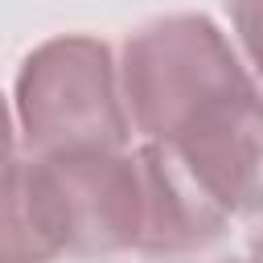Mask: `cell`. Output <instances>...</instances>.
<instances>
[{"instance_id": "obj_8", "label": "cell", "mask_w": 263, "mask_h": 263, "mask_svg": "<svg viewBox=\"0 0 263 263\" xmlns=\"http://www.w3.org/2000/svg\"><path fill=\"white\" fill-rule=\"evenodd\" d=\"M16 148H21V132H16V111L12 103L0 95V173L16 160Z\"/></svg>"}, {"instance_id": "obj_1", "label": "cell", "mask_w": 263, "mask_h": 263, "mask_svg": "<svg viewBox=\"0 0 263 263\" xmlns=\"http://www.w3.org/2000/svg\"><path fill=\"white\" fill-rule=\"evenodd\" d=\"M119 86L132 132L148 144H173L263 90L234 37L205 12H168L132 29L119 49Z\"/></svg>"}, {"instance_id": "obj_4", "label": "cell", "mask_w": 263, "mask_h": 263, "mask_svg": "<svg viewBox=\"0 0 263 263\" xmlns=\"http://www.w3.org/2000/svg\"><path fill=\"white\" fill-rule=\"evenodd\" d=\"M160 148L173 152L189 181L230 222L263 214V90L230 103L201 127Z\"/></svg>"}, {"instance_id": "obj_6", "label": "cell", "mask_w": 263, "mask_h": 263, "mask_svg": "<svg viewBox=\"0 0 263 263\" xmlns=\"http://www.w3.org/2000/svg\"><path fill=\"white\" fill-rule=\"evenodd\" d=\"M53 259H62V251L45 230L29 181V160L16 156L0 173V263H53Z\"/></svg>"}, {"instance_id": "obj_9", "label": "cell", "mask_w": 263, "mask_h": 263, "mask_svg": "<svg viewBox=\"0 0 263 263\" xmlns=\"http://www.w3.org/2000/svg\"><path fill=\"white\" fill-rule=\"evenodd\" d=\"M251 259L255 263H263V226L255 230V238H251Z\"/></svg>"}, {"instance_id": "obj_3", "label": "cell", "mask_w": 263, "mask_h": 263, "mask_svg": "<svg viewBox=\"0 0 263 263\" xmlns=\"http://www.w3.org/2000/svg\"><path fill=\"white\" fill-rule=\"evenodd\" d=\"M25 160L45 230L62 255L107 259L140 251L144 173L136 148H78Z\"/></svg>"}, {"instance_id": "obj_7", "label": "cell", "mask_w": 263, "mask_h": 263, "mask_svg": "<svg viewBox=\"0 0 263 263\" xmlns=\"http://www.w3.org/2000/svg\"><path fill=\"white\" fill-rule=\"evenodd\" d=\"M226 12H230V37L247 70L263 86V0H226Z\"/></svg>"}, {"instance_id": "obj_10", "label": "cell", "mask_w": 263, "mask_h": 263, "mask_svg": "<svg viewBox=\"0 0 263 263\" xmlns=\"http://www.w3.org/2000/svg\"><path fill=\"white\" fill-rule=\"evenodd\" d=\"M230 263H255V259H251V255H247V259H230Z\"/></svg>"}, {"instance_id": "obj_2", "label": "cell", "mask_w": 263, "mask_h": 263, "mask_svg": "<svg viewBox=\"0 0 263 263\" xmlns=\"http://www.w3.org/2000/svg\"><path fill=\"white\" fill-rule=\"evenodd\" d=\"M16 132L29 156L78 148H127L132 119L119 58L90 33H62L25 53L12 86Z\"/></svg>"}, {"instance_id": "obj_5", "label": "cell", "mask_w": 263, "mask_h": 263, "mask_svg": "<svg viewBox=\"0 0 263 263\" xmlns=\"http://www.w3.org/2000/svg\"><path fill=\"white\" fill-rule=\"evenodd\" d=\"M140 173H144V234L140 251L148 259H181L214 247L230 218L210 205V197L189 181V173L164 152L160 144H136Z\"/></svg>"}]
</instances>
